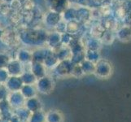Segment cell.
<instances>
[{
  "mask_svg": "<svg viewBox=\"0 0 131 122\" xmlns=\"http://www.w3.org/2000/svg\"><path fill=\"white\" fill-rule=\"evenodd\" d=\"M116 38L121 42H131V25L122 24L115 32Z\"/></svg>",
  "mask_w": 131,
  "mask_h": 122,
  "instance_id": "cell-1",
  "label": "cell"
},
{
  "mask_svg": "<svg viewBox=\"0 0 131 122\" xmlns=\"http://www.w3.org/2000/svg\"><path fill=\"white\" fill-rule=\"evenodd\" d=\"M115 39H116V35H115V32L113 30L105 29L103 35L101 36V41L103 42V43H104L106 45L112 44L114 42Z\"/></svg>",
  "mask_w": 131,
  "mask_h": 122,
  "instance_id": "cell-2",
  "label": "cell"
}]
</instances>
